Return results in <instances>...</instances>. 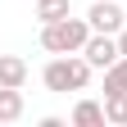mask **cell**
<instances>
[{"instance_id":"6","label":"cell","mask_w":127,"mask_h":127,"mask_svg":"<svg viewBox=\"0 0 127 127\" xmlns=\"http://www.w3.org/2000/svg\"><path fill=\"white\" fill-rule=\"evenodd\" d=\"M23 109V86H0V123H18Z\"/></svg>"},{"instance_id":"5","label":"cell","mask_w":127,"mask_h":127,"mask_svg":"<svg viewBox=\"0 0 127 127\" xmlns=\"http://www.w3.org/2000/svg\"><path fill=\"white\" fill-rule=\"evenodd\" d=\"M27 82V59L23 55H0V86H23Z\"/></svg>"},{"instance_id":"8","label":"cell","mask_w":127,"mask_h":127,"mask_svg":"<svg viewBox=\"0 0 127 127\" xmlns=\"http://www.w3.org/2000/svg\"><path fill=\"white\" fill-rule=\"evenodd\" d=\"M73 14V0H36V23H59Z\"/></svg>"},{"instance_id":"3","label":"cell","mask_w":127,"mask_h":127,"mask_svg":"<svg viewBox=\"0 0 127 127\" xmlns=\"http://www.w3.org/2000/svg\"><path fill=\"white\" fill-rule=\"evenodd\" d=\"M82 55L91 59V68H109V64H118L123 59V50H118V36H114V32H91V41L82 45Z\"/></svg>"},{"instance_id":"4","label":"cell","mask_w":127,"mask_h":127,"mask_svg":"<svg viewBox=\"0 0 127 127\" xmlns=\"http://www.w3.org/2000/svg\"><path fill=\"white\" fill-rule=\"evenodd\" d=\"M86 23H91V32H118L127 27V14L118 9V0H91V9H86Z\"/></svg>"},{"instance_id":"2","label":"cell","mask_w":127,"mask_h":127,"mask_svg":"<svg viewBox=\"0 0 127 127\" xmlns=\"http://www.w3.org/2000/svg\"><path fill=\"white\" fill-rule=\"evenodd\" d=\"M91 41V23L86 18H59V23H41V50L50 55H82V45Z\"/></svg>"},{"instance_id":"1","label":"cell","mask_w":127,"mask_h":127,"mask_svg":"<svg viewBox=\"0 0 127 127\" xmlns=\"http://www.w3.org/2000/svg\"><path fill=\"white\" fill-rule=\"evenodd\" d=\"M91 59L86 55H55L50 64L41 68V82L45 91H55V95H68V91H86L91 86Z\"/></svg>"},{"instance_id":"7","label":"cell","mask_w":127,"mask_h":127,"mask_svg":"<svg viewBox=\"0 0 127 127\" xmlns=\"http://www.w3.org/2000/svg\"><path fill=\"white\" fill-rule=\"evenodd\" d=\"M109 118H104V104L100 100H77V109H73V127H104Z\"/></svg>"},{"instance_id":"9","label":"cell","mask_w":127,"mask_h":127,"mask_svg":"<svg viewBox=\"0 0 127 127\" xmlns=\"http://www.w3.org/2000/svg\"><path fill=\"white\" fill-rule=\"evenodd\" d=\"M104 118L114 123V127H127V91H118V95H104Z\"/></svg>"},{"instance_id":"10","label":"cell","mask_w":127,"mask_h":127,"mask_svg":"<svg viewBox=\"0 0 127 127\" xmlns=\"http://www.w3.org/2000/svg\"><path fill=\"white\" fill-rule=\"evenodd\" d=\"M118 50H123V55H127V27H123V32H118Z\"/></svg>"}]
</instances>
